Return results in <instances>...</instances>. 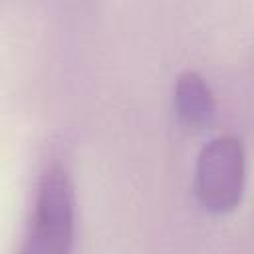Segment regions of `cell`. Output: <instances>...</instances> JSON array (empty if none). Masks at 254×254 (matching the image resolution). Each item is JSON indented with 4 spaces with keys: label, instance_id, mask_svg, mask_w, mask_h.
<instances>
[{
    "label": "cell",
    "instance_id": "cell-1",
    "mask_svg": "<svg viewBox=\"0 0 254 254\" xmlns=\"http://www.w3.org/2000/svg\"><path fill=\"white\" fill-rule=\"evenodd\" d=\"M75 202L64 167H50L38 187L30 230L20 254H69L73 246Z\"/></svg>",
    "mask_w": 254,
    "mask_h": 254
},
{
    "label": "cell",
    "instance_id": "cell-2",
    "mask_svg": "<svg viewBox=\"0 0 254 254\" xmlns=\"http://www.w3.org/2000/svg\"><path fill=\"white\" fill-rule=\"evenodd\" d=\"M244 190V149L236 137H216L198 155L196 196L214 214L238 206Z\"/></svg>",
    "mask_w": 254,
    "mask_h": 254
},
{
    "label": "cell",
    "instance_id": "cell-3",
    "mask_svg": "<svg viewBox=\"0 0 254 254\" xmlns=\"http://www.w3.org/2000/svg\"><path fill=\"white\" fill-rule=\"evenodd\" d=\"M175 105L181 121L194 129L208 127L216 117V101L210 87L200 73L190 69L181 73L177 79Z\"/></svg>",
    "mask_w": 254,
    "mask_h": 254
}]
</instances>
